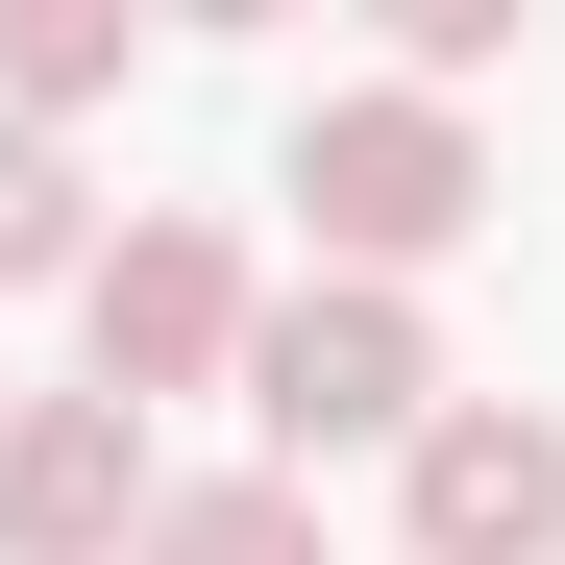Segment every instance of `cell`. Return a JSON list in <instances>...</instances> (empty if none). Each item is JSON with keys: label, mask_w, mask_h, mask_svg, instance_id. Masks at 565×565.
I'll return each mask as SVG.
<instances>
[{"label": "cell", "mask_w": 565, "mask_h": 565, "mask_svg": "<svg viewBox=\"0 0 565 565\" xmlns=\"http://www.w3.org/2000/svg\"><path fill=\"white\" fill-rule=\"evenodd\" d=\"M296 222L369 270V296H394L418 246H467V222H492V148H467V99H418V74H344V99L296 124Z\"/></svg>", "instance_id": "1"}, {"label": "cell", "mask_w": 565, "mask_h": 565, "mask_svg": "<svg viewBox=\"0 0 565 565\" xmlns=\"http://www.w3.org/2000/svg\"><path fill=\"white\" fill-rule=\"evenodd\" d=\"M394 467H418V492H394L418 565H565V418L541 394H443Z\"/></svg>", "instance_id": "4"}, {"label": "cell", "mask_w": 565, "mask_h": 565, "mask_svg": "<svg viewBox=\"0 0 565 565\" xmlns=\"http://www.w3.org/2000/svg\"><path fill=\"white\" fill-rule=\"evenodd\" d=\"M148 418L124 394H0V565H124L148 541Z\"/></svg>", "instance_id": "5"}, {"label": "cell", "mask_w": 565, "mask_h": 565, "mask_svg": "<svg viewBox=\"0 0 565 565\" xmlns=\"http://www.w3.org/2000/svg\"><path fill=\"white\" fill-rule=\"evenodd\" d=\"M246 418H270V467H320V443H418V418H443L418 296H369V270H320V296H246Z\"/></svg>", "instance_id": "2"}, {"label": "cell", "mask_w": 565, "mask_h": 565, "mask_svg": "<svg viewBox=\"0 0 565 565\" xmlns=\"http://www.w3.org/2000/svg\"><path fill=\"white\" fill-rule=\"evenodd\" d=\"M124 0H0V124H74V99H124Z\"/></svg>", "instance_id": "7"}, {"label": "cell", "mask_w": 565, "mask_h": 565, "mask_svg": "<svg viewBox=\"0 0 565 565\" xmlns=\"http://www.w3.org/2000/svg\"><path fill=\"white\" fill-rule=\"evenodd\" d=\"M124 565H320V492L296 467H222V492H148V541Z\"/></svg>", "instance_id": "6"}, {"label": "cell", "mask_w": 565, "mask_h": 565, "mask_svg": "<svg viewBox=\"0 0 565 565\" xmlns=\"http://www.w3.org/2000/svg\"><path fill=\"white\" fill-rule=\"evenodd\" d=\"M74 320H99V394L148 418V394H222L246 369V246L222 222H124L99 270H74Z\"/></svg>", "instance_id": "3"}, {"label": "cell", "mask_w": 565, "mask_h": 565, "mask_svg": "<svg viewBox=\"0 0 565 565\" xmlns=\"http://www.w3.org/2000/svg\"><path fill=\"white\" fill-rule=\"evenodd\" d=\"M492 50H516V0H394V74H418V99H467Z\"/></svg>", "instance_id": "9"}, {"label": "cell", "mask_w": 565, "mask_h": 565, "mask_svg": "<svg viewBox=\"0 0 565 565\" xmlns=\"http://www.w3.org/2000/svg\"><path fill=\"white\" fill-rule=\"evenodd\" d=\"M25 270H99V222H74V148L50 124H0V296Z\"/></svg>", "instance_id": "8"}]
</instances>
